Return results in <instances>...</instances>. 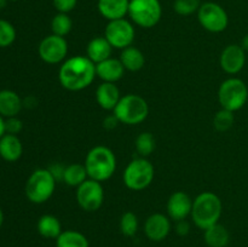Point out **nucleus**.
<instances>
[{
	"label": "nucleus",
	"instance_id": "f704fd0d",
	"mask_svg": "<svg viewBox=\"0 0 248 247\" xmlns=\"http://www.w3.org/2000/svg\"><path fill=\"white\" fill-rule=\"evenodd\" d=\"M190 232V223L186 219L176 222V232L179 236H186Z\"/></svg>",
	"mask_w": 248,
	"mask_h": 247
},
{
	"label": "nucleus",
	"instance_id": "4be33fe9",
	"mask_svg": "<svg viewBox=\"0 0 248 247\" xmlns=\"http://www.w3.org/2000/svg\"><path fill=\"white\" fill-rule=\"evenodd\" d=\"M119 60L123 63L124 68L128 72H138L145 64L144 53L135 46H128V47L121 50Z\"/></svg>",
	"mask_w": 248,
	"mask_h": 247
},
{
	"label": "nucleus",
	"instance_id": "79ce46f5",
	"mask_svg": "<svg viewBox=\"0 0 248 247\" xmlns=\"http://www.w3.org/2000/svg\"><path fill=\"white\" fill-rule=\"evenodd\" d=\"M12 1H16V0H12Z\"/></svg>",
	"mask_w": 248,
	"mask_h": 247
},
{
	"label": "nucleus",
	"instance_id": "c9c22d12",
	"mask_svg": "<svg viewBox=\"0 0 248 247\" xmlns=\"http://www.w3.org/2000/svg\"><path fill=\"white\" fill-rule=\"evenodd\" d=\"M119 120L116 119V116L114 115V114H111V115L107 116L106 119L103 120V127L106 128V130H113V128H115L116 126H118Z\"/></svg>",
	"mask_w": 248,
	"mask_h": 247
},
{
	"label": "nucleus",
	"instance_id": "aec40b11",
	"mask_svg": "<svg viewBox=\"0 0 248 247\" xmlns=\"http://www.w3.org/2000/svg\"><path fill=\"white\" fill-rule=\"evenodd\" d=\"M23 153V147L16 135H4L0 138V156L9 162L17 161Z\"/></svg>",
	"mask_w": 248,
	"mask_h": 247
},
{
	"label": "nucleus",
	"instance_id": "ea45409f",
	"mask_svg": "<svg viewBox=\"0 0 248 247\" xmlns=\"http://www.w3.org/2000/svg\"><path fill=\"white\" fill-rule=\"evenodd\" d=\"M2 223H4V213H2L1 208H0V228H1Z\"/></svg>",
	"mask_w": 248,
	"mask_h": 247
},
{
	"label": "nucleus",
	"instance_id": "37998d69",
	"mask_svg": "<svg viewBox=\"0 0 248 247\" xmlns=\"http://www.w3.org/2000/svg\"><path fill=\"white\" fill-rule=\"evenodd\" d=\"M247 103H248V101H247Z\"/></svg>",
	"mask_w": 248,
	"mask_h": 247
},
{
	"label": "nucleus",
	"instance_id": "ddd939ff",
	"mask_svg": "<svg viewBox=\"0 0 248 247\" xmlns=\"http://www.w3.org/2000/svg\"><path fill=\"white\" fill-rule=\"evenodd\" d=\"M219 64L227 74H237L246 64V51L237 44L228 45L220 53Z\"/></svg>",
	"mask_w": 248,
	"mask_h": 247
},
{
	"label": "nucleus",
	"instance_id": "9b49d317",
	"mask_svg": "<svg viewBox=\"0 0 248 247\" xmlns=\"http://www.w3.org/2000/svg\"><path fill=\"white\" fill-rule=\"evenodd\" d=\"M77 202L86 212H96L102 207L104 201V189L101 182L86 179L77 188Z\"/></svg>",
	"mask_w": 248,
	"mask_h": 247
},
{
	"label": "nucleus",
	"instance_id": "dca6fc26",
	"mask_svg": "<svg viewBox=\"0 0 248 247\" xmlns=\"http://www.w3.org/2000/svg\"><path fill=\"white\" fill-rule=\"evenodd\" d=\"M125 68L123 63L118 58L109 57L108 60L103 61L96 64V74L103 82H116L123 79L125 74Z\"/></svg>",
	"mask_w": 248,
	"mask_h": 247
},
{
	"label": "nucleus",
	"instance_id": "1a4fd4ad",
	"mask_svg": "<svg viewBox=\"0 0 248 247\" xmlns=\"http://www.w3.org/2000/svg\"><path fill=\"white\" fill-rule=\"evenodd\" d=\"M198 19L201 27L211 33H222L229 24V16L224 7L212 1L201 4L198 11Z\"/></svg>",
	"mask_w": 248,
	"mask_h": 247
},
{
	"label": "nucleus",
	"instance_id": "4c0bfd02",
	"mask_svg": "<svg viewBox=\"0 0 248 247\" xmlns=\"http://www.w3.org/2000/svg\"><path fill=\"white\" fill-rule=\"evenodd\" d=\"M240 45H241V47L244 48V50L246 51V52H248V34H246V35H245L244 38H242L241 44H240Z\"/></svg>",
	"mask_w": 248,
	"mask_h": 247
},
{
	"label": "nucleus",
	"instance_id": "6ab92c4d",
	"mask_svg": "<svg viewBox=\"0 0 248 247\" xmlns=\"http://www.w3.org/2000/svg\"><path fill=\"white\" fill-rule=\"evenodd\" d=\"M111 52H113V47L106 39V36H96V38L91 39L87 44V57L94 64L108 60L109 57H111Z\"/></svg>",
	"mask_w": 248,
	"mask_h": 247
},
{
	"label": "nucleus",
	"instance_id": "4468645a",
	"mask_svg": "<svg viewBox=\"0 0 248 247\" xmlns=\"http://www.w3.org/2000/svg\"><path fill=\"white\" fill-rule=\"evenodd\" d=\"M171 218L164 213H153L144 223V234L150 241L160 242L171 232Z\"/></svg>",
	"mask_w": 248,
	"mask_h": 247
},
{
	"label": "nucleus",
	"instance_id": "393cba45",
	"mask_svg": "<svg viewBox=\"0 0 248 247\" xmlns=\"http://www.w3.org/2000/svg\"><path fill=\"white\" fill-rule=\"evenodd\" d=\"M86 179H89L86 167L82 164H70L64 169L63 173V181L67 185L78 188L81 185Z\"/></svg>",
	"mask_w": 248,
	"mask_h": 247
},
{
	"label": "nucleus",
	"instance_id": "a19ab883",
	"mask_svg": "<svg viewBox=\"0 0 248 247\" xmlns=\"http://www.w3.org/2000/svg\"><path fill=\"white\" fill-rule=\"evenodd\" d=\"M6 6V0H0V10Z\"/></svg>",
	"mask_w": 248,
	"mask_h": 247
},
{
	"label": "nucleus",
	"instance_id": "7c9ffc66",
	"mask_svg": "<svg viewBox=\"0 0 248 247\" xmlns=\"http://www.w3.org/2000/svg\"><path fill=\"white\" fill-rule=\"evenodd\" d=\"M201 6V0H174L173 9L181 16H190L198 14Z\"/></svg>",
	"mask_w": 248,
	"mask_h": 247
},
{
	"label": "nucleus",
	"instance_id": "f257e3e1",
	"mask_svg": "<svg viewBox=\"0 0 248 247\" xmlns=\"http://www.w3.org/2000/svg\"><path fill=\"white\" fill-rule=\"evenodd\" d=\"M96 64L87 56H73L62 63L58 72V80L68 91H81L93 82Z\"/></svg>",
	"mask_w": 248,
	"mask_h": 247
},
{
	"label": "nucleus",
	"instance_id": "6e6552de",
	"mask_svg": "<svg viewBox=\"0 0 248 247\" xmlns=\"http://www.w3.org/2000/svg\"><path fill=\"white\" fill-rule=\"evenodd\" d=\"M128 16L136 26L153 28L162 17L161 2L160 0H130Z\"/></svg>",
	"mask_w": 248,
	"mask_h": 247
},
{
	"label": "nucleus",
	"instance_id": "2eb2a0df",
	"mask_svg": "<svg viewBox=\"0 0 248 247\" xmlns=\"http://www.w3.org/2000/svg\"><path fill=\"white\" fill-rule=\"evenodd\" d=\"M193 200L184 191H174L167 201V215L174 222L186 219L191 215Z\"/></svg>",
	"mask_w": 248,
	"mask_h": 247
},
{
	"label": "nucleus",
	"instance_id": "f3484780",
	"mask_svg": "<svg viewBox=\"0 0 248 247\" xmlns=\"http://www.w3.org/2000/svg\"><path fill=\"white\" fill-rule=\"evenodd\" d=\"M120 90L114 82H102L96 90V101L102 109L113 111L120 101Z\"/></svg>",
	"mask_w": 248,
	"mask_h": 247
},
{
	"label": "nucleus",
	"instance_id": "2f4dec72",
	"mask_svg": "<svg viewBox=\"0 0 248 247\" xmlns=\"http://www.w3.org/2000/svg\"><path fill=\"white\" fill-rule=\"evenodd\" d=\"M16 39V29L10 22L0 19V47H7Z\"/></svg>",
	"mask_w": 248,
	"mask_h": 247
},
{
	"label": "nucleus",
	"instance_id": "7ed1b4c3",
	"mask_svg": "<svg viewBox=\"0 0 248 247\" xmlns=\"http://www.w3.org/2000/svg\"><path fill=\"white\" fill-rule=\"evenodd\" d=\"M84 165L89 178L102 183L111 178L115 172L116 157L110 148L106 145H96L87 153Z\"/></svg>",
	"mask_w": 248,
	"mask_h": 247
},
{
	"label": "nucleus",
	"instance_id": "58836bf2",
	"mask_svg": "<svg viewBox=\"0 0 248 247\" xmlns=\"http://www.w3.org/2000/svg\"><path fill=\"white\" fill-rule=\"evenodd\" d=\"M5 132H6V131H5V120L2 119V116L0 115V138L5 135Z\"/></svg>",
	"mask_w": 248,
	"mask_h": 247
},
{
	"label": "nucleus",
	"instance_id": "5701e85b",
	"mask_svg": "<svg viewBox=\"0 0 248 247\" xmlns=\"http://www.w3.org/2000/svg\"><path fill=\"white\" fill-rule=\"evenodd\" d=\"M203 232V239L208 247H227L229 245L230 234L224 225L217 223Z\"/></svg>",
	"mask_w": 248,
	"mask_h": 247
},
{
	"label": "nucleus",
	"instance_id": "a211bd4d",
	"mask_svg": "<svg viewBox=\"0 0 248 247\" xmlns=\"http://www.w3.org/2000/svg\"><path fill=\"white\" fill-rule=\"evenodd\" d=\"M130 0H98L97 7L102 16L109 21L125 18L128 15Z\"/></svg>",
	"mask_w": 248,
	"mask_h": 247
},
{
	"label": "nucleus",
	"instance_id": "c85d7f7f",
	"mask_svg": "<svg viewBox=\"0 0 248 247\" xmlns=\"http://www.w3.org/2000/svg\"><path fill=\"white\" fill-rule=\"evenodd\" d=\"M138 227H140V222H138V217L131 211L124 213L120 218V232L123 235L127 237H132L137 234Z\"/></svg>",
	"mask_w": 248,
	"mask_h": 247
},
{
	"label": "nucleus",
	"instance_id": "a878e982",
	"mask_svg": "<svg viewBox=\"0 0 248 247\" xmlns=\"http://www.w3.org/2000/svg\"><path fill=\"white\" fill-rule=\"evenodd\" d=\"M56 247H90L89 240L77 230H64L56 239Z\"/></svg>",
	"mask_w": 248,
	"mask_h": 247
},
{
	"label": "nucleus",
	"instance_id": "20e7f679",
	"mask_svg": "<svg viewBox=\"0 0 248 247\" xmlns=\"http://www.w3.org/2000/svg\"><path fill=\"white\" fill-rule=\"evenodd\" d=\"M113 114L120 124L132 126L142 124L149 115V106L140 94L128 93L120 98Z\"/></svg>",
	"mask_w": 248,
	"mask_h": 247
},
{
	"label": "nucleus",
	"instance_id": "b1692460",
	"mask_svg": "<svg viewBox=\"0 0 248 247\" xmlns=\"http://www.w3.org/2000/svg\"><path fill=\"white\" fill-rule=\"evenodd\" d=\"M38 232L45 239H57L61 235L62 224L60 219L52 215H44L39 218L38 224H36Z\"/></svg>",
	"mask_w": 248,
	"mask_h": 247
},
{
	"label": "nucleus",
	"instance_id": "c756f323",
	"mask_svg": "<svg viewBox=\"0 0 248 247\" xmlns=\"http://www.w3.org/2000/svg\"><path fill=\"white\" fill-rule=\"evenodd\" d=\"M235 121L234 113L227 109H220L213 116V126L218 132H227L232 127Z\"/></svg>",
	"mask_w": 248,
	"mask_h": 247
},
{
	"label": "nucleus",
	"instance_id": "72a5a7b5",
	"mask_svg": "<svg viewBox=\"0 0 248 247\" xmlns=\"http://www.w3.org/2000/svg\"><path fill=\"white\" fill-rule=\"evenodd\" d=\"M52 2L53 6L58 12L68 14L72 10H74V7L78 4V0H52Z\"/></svg>",
	"mask_w": 248,
	"mask_h": 247
},
{
	"label": "nucleus",
	"instance_id": "f8f14e48",
	"mask_svg": "<svg viewBox=\"0 0 248 247\" xmlns=\"http://www.w3.org/2000/svg\"><path fill=\"white\" fill-rule=\"evenodd\" d=\"M39 56L47 64H58L67 60L68 43L63 36L51 35L45 36L40 41L38 47Z\"/></svg>",
	"mask_w": 248,
	"mask_h": 247
},
{
	"label": "nucleus",
	"instance_id": "412c9836",
	"mask_svg": "<svg viewBox=\"0 0 248 247\" xmlns=\"http://www.w3.org/2000/svg\"><path fill=\"white\" fill-rule=\"evenodd\" d=\"M22 99L16 92L11 90H1L0 91V115L2 118H12L21 111Z\"/></svg>",
	"mask_w": 248,
	"mask_h": 247
},
{
	"label": "nucleus",
	"instance_id": "39448f33",
	"mask_svg": "<svg viewBox=\"0 0 248 247\" xmlns=\"http://www.w3.org/2000/svg\"><path fill=\"white\" fill-rule=\"evenodd\" d=\"M57 181L48 169H38L29 176L26 183V195L31 202H46L53 195Z\"/></svg>",
	"mask_w": 248,
	"mask_h": 247
},
{
	"label": "nucleus",
	"instance_id": "e433bc0d",
	"mask_svg": "<svg viewBox=\"0 0 248 247\" xmlns=\"http://www.w3.org/2000/svg\"><path fill=\"white\" fill-rule=\"evenodd\" d=\"M64 169L62 165H53L52 167H50L51 173L53 174V177L56 178V181H63V173H64Z\"/></svg>",
	"mask_w": 248,
	"mask_h": 247
},
{
	"label": "nucleus",
	"instance_id": "bb28decb",
	"mask_svg": "<svg viewBox=\"0 0 248 247\" xmlns=\"http://www.w3.org/2000/svg\"><path fill=\"white\" fill-rule=\"evenodd\" d=\"M73 28V21L68 14H63V12H58L55 15L51 21V31L52 34L58 36H65L72 31Z\"/></svg>",
	"mask_w": 248,
	"mask_h": 247
},
{
	"label": "nucleus",
	"instance_id": "423d86ee",
	"mask_svg": "<svg viewBox=\"0 0 248 247\" xmlns=\"http://www.w3.org/2000/svg\"><path fill=\"white\" fill-rule=\"evenodd\" d=\"M154 166L147 157H137L128 162L124 171L123 179L126 188L133 191L147 189L154 181Z\"/></svg>",
	"mask_w": 248,
	"mask_h": 247
},
{
	"label": "nucleus",
	"instance_id": "9d476101",
	"mask_svg": "<svg viewBox=\"0 0 248 247\" xmlns=\"http://www.w3.org/2000/svg\"><path fill=\"white\" fill-rule=\"evenodd\" d=\"M135 27L132 22L126 18L109 21L104 31V36L113 48L124 50V48L132 46L135 41Z\"/></svg>",
	"mask_w": 248,
	"mask_h": 247
},
{
	"label": "nucleus",
	"instance_id": "473e14b6",
	"mask_svg": "<svg viewBox=\"0 0 248 247\" xmlns=\"http://www.w3.org/2000/svg\"><path fill=\"white\" fill-rule=\"evenodd\" d=\"M22 128H23V124L16 116L7 118V120H5V131L10 135H17L18 132H21Z\"/></svg>",
	"mask_w": 248,
	"mask_h": 247
},
{
	"label": "nucleus",
	"instance_id": "f03ea898",
	"mask_svg": "<svg viewBox=\"0 0 248 247\" xmlns=\"http://www.w3.org/2000/svg\"><path fill=\"white\" fill-rule=\"evenodd\" d=\"M223 212V203L219 196L212 191H203L193 200L191 219L201 230L219 223Z\"/></svg>",
	"mask_w": 248,
	"mask_h": 247
},
{
	"label": "nucleus",
	"instance_id": "cd10ccee",
	"mask_svg": "<svg viewBox=\"0 0 248 247\" xmlns=\"http://www.w3.org/2000/svg\"><path fill=\"white\" fill-rule=\"evenodd\" d=\"M136 150L140 157H148L155 149V138L150 132H142L136 138Z\"/></svg>",
	"mask_w": 248,
	"mask_h": 247
},
{
	"label": "nucleus",
	"instance_id": "0eeeda50",
	"mask_svg": "<svg viewBox=\"0 0 248 247\" xmlns=\"http://www.w3.org/2000/svg\"><path fill=\"white\" fill-rule=\"evenodd\" d=\"M248 101V87L240 77H229L218 89V102L227 110L235 111L244 108Z\"/></svg>",
	"mask_w": 248,
	"mask_h": 247
}]
</instances>
